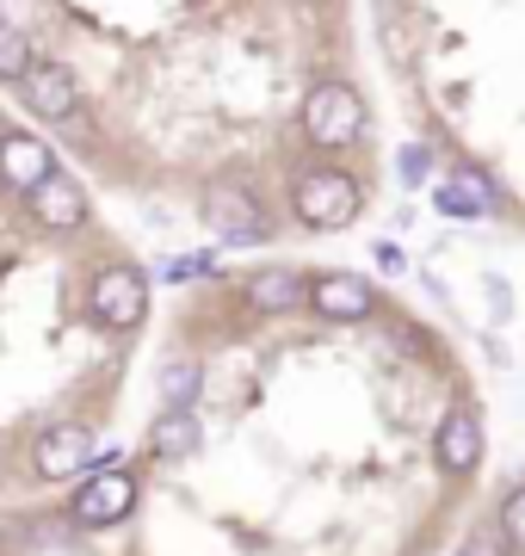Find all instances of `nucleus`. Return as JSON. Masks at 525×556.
Instances as JSON below:
<instances>
[{
	"mask_svg": "<svg viewBox=\"0 0 525 556\" xmlns=\"http://www.w3.org/2000/svg\"><path fill=\"white\" fill-rule=\"evenodd\" d=\"M291 211L309 229H346L364 211V186L334 161H309V167L291 174Z\"/></svg>",
	"mask_w": 525,
	"mask_h": 556,
	"instance_id": "1",
	"label": "nucleus"
},
{
	"mask_svg": "<svg viewBox=\"0 0 525 556\" xmlns=\"http://www.w3.org/2000/svg\"><path fill=\"white\" fill-rule=\"evenodd\" d=\"M371 130V112L364 100L346 87V80H316L304 100V137L316 149H346V142H359Z\"/></svg>",
	"mask_w": 525,
	"mask_h": 556,
	"instance_id": "2",
	"label": "nucleus"
},
{
	"mask_svg": "<svg viewBox=\"0 0 525 556\" xmlns=\"http://www.w3.org/2000/svg\"><path fill=\"white\" fill-rule=\"evenodd\" d=\"M87 316L100 328H118V334L142 328V316H149V278L137 266H100L93 285H87Z\"/></svg>",
	"mask_w": 525,
	"mask_h": 556,
	"instance_id": "3",
	"label": "nucleus"
},
{
	"mask_svg": "<svg viewBox=\"0 0 525 556\" xmlns=\"http://www.w3.org/2000/svg\"><path fill=\"white\" fill-rule=\"evenodd\" d=\"M204 223L222 236V248H254V241L272 236V223H266L260 199H254L247 186H235V179H222V186H210V192H204Z\"/></svg>",
	"mask_w": 525,
	"mask_h": 556,
	"instance_id": "4",
	"label": "nucleus"
},
{
	"mask_svg": "<svg viewBox=\"0 0 525 556\" xmlns=\"http://www.w3.org/2000/svg\"><path fill=\"white\" fill-rule=\"evenodd\" d=\"M81 470H93V439H87V427L56 420V427H43L31 439V477L56 482V477H81Z\"/></svg>",
	"mask_w": 525,
	"mask_h": 556,
	"instance_id": "5",
	"label": "nucleus"
},
{
	"mask_svg": "<svg viewBox=\"0 0 525 556\" xmlns=\"http://www.w3.org/2000/svg\"><path fill=\"white\" fill-rule=\"evenodd\" d=\"M68 514L81 519V526H118V519L137 514V477H124V470H100V477H87L68 501Z\"/></svg>",
	"mask_w": 525,
	"mask_h": 556,
	"instance_id": "6",
	"label": "nucleus"
},
{
	"mask_svg": "<svg viewBox=\"0 0 525 556\" xmlns=\"http://www.w3.org/2000/svg\"><path fill=\"white\" fill-rule=\"evenodd\" d=\"M433 211L439 217H488V211H501V186L483 167H451L433 186Z\"/></svg>",
	"mask_w": 525,
	"mask_h": 556,
	"instance_id": "7",
	"label": "nucleus"
},
{
	"mask_svg": "<svg viewBox=\"0 0 525 556\" xmlns=\"http://www.w3.org/2000/svg\"><path fill=\"white\" fill-rule=\"evenodd\" d=\"M433 457H439L445 477H470L483 464V420H476V408H445L439 433H433Z\"/></svg>",
	"mask_w": 525,
	"mask_h": 556,
	"instance_id": "8",
	"label": "nucleus"
},
{
	"mask_svg": "<svg viewBox=\"0 0 525 556\" xmlns=\"http://www.w3.org/2000/svg\"><path fill=\"white\" fill-rule=\"evenodd\" d=\"M309 309L322 321H359L377 309V291H371V278L359 273H322L309 285Z\"/></svg>",
	"mask_w": 525,
	"mask_h": 556,
	"instance_id": "9",
	"label": "nucleus"
},
{
	"mask_svg": "<svg viewBox=\"0 0 525 556\" xmlns=\"http://www.w3.org/2000/svg\"><path fill=\"white\" fill-rule=\"evenodd\" d=\"M20 100L31 105L38 118L68 124L75 118V105H81V93H75V75H68L62 62H31V75L20 80Z\"/></svg>",
	"mask_w": 525,
	"mask_h": 556,
	"instance_id": "10",
	"label": "nucleus"
},
{
	"mask_svg": "<svg viewBox=\"0 0 525 556\" xmlns=\"http://www.w3.org/2000/svg\"><path fill=\"white\" fill-rule=\"evenodd\" d=\"M25 204H31V217H38L43 229H62V236L87 229V192L68 174H50L38 192H25Z\"/></svg>",
	"mask_w": 525,
	"mask_h": 556,
	"instance_id": "11",
	"label": "nucleus"
},
{
	"mask_svg": "<svg viewBox=\"0 0 525 556\" xmlns=\"http://www.w3.org/2000/svg\"><path fill=\"white\" fill-rule=\"evenodd\" d=\"M50 174H56V155H50L38 137H20V130L0 137V179H7L13 192H38Z\"/></svg>",
	"mask_w": 525,
	"mask_h": 556,
	"instance_id": "12",
	"label": "nucleus"
},
{
	"mask_svg": "<svg viewBox=\"0 0 525 556\" xmlns=\"http://www.w3.org/2000/svg\"><path fill=\"white\" fill-rule=\"evenodd\" d=\"M247 303L266 309V316H284V309H304L309 303V285H304V273H291V266H266V273L247 278Z\"/></svg>",
	"mask_w": 525,
	"mask_h": 556,
	"instance_id": "13",
	"label": "nucleus"
},
{
	"mask_svg": "<svg viewBox=\"0 0 525 556\" xmlns=\"http://www.w3.org/2000/svg\"><path fill=\"white\" fill-rule=\"evenodd\" d=\"M204 445V427L192 408H180V415H162L155 427H149V452L155 457H192Z\"/></svg>",
	"mask_w": 525,
	"mask_h": 556,
	"instance_id": "14",
	"label": "nucleus"
},
{
	"mask_svg": "<svg viewBox=\"0 0 525 556\" xmlns=\"http://www.w3.org/2000/svg\"><path fill=\"white\" fill-rule=\"evenodd\" d=\"M199 390H204V371L192 365V358H174V365L162 371V402H167V415L192 408V402H199Z\"/></svg>",
	"mask_w": 525,
	"mask_h": 556,
	"instance_id": "15",
	"label": "nucleus"
},
{
	"mask_svg": "<svg viewBox=\"0 0 525 556\" xmlns=\"http://www.w3.org/2000/svg\"><path fill=\"white\" fill-rule=\"evenodd\" d=\"M31 38H25L20 25L13 20H0V80H13V87H20L25 75H31Z\"/></svg>",
	"mask_w": 525,
	"mask_h": 556,
	"instance_id": "16",
	"label": "nucleus"
},
{
	"mask_svg": "<svg viewBox=\"0 0 525 556\" xmlns=\"http://www.w3.org/2000/svg\"><path fill=\"white\" fill-rule=\"evenodd\" d=\"M210 273H217V254H180L155 266V278H167V285H192V278H210Z\"/></svg>",
	"mask_w": 525,
	"mask_h": 556,
	"instance_id": "17",
	"label": "nucleus"
},
{
	"mask_svg": "<svg viewBox=\"0 0 525 556\" xmlns=\"http://www.w3.org/2000/svg\"><path fill=\"white\" fill-rule=\"evenodd\" d=\"M396 174H402V186H426V174H433V149H426V142H402Z\"/></svg>",
	"mask_w": 525,
	"mask_h": 556,
	"instance_id": "18",
	"label": "nucleus"
},
{
	"mask_svg": "<svg viewBox=\"0 0 525 556\" xmlns=\"http://www.w3.org/2000/svg\"><path fill=\"white\" fill-rule=\"evenodd\" d=\"M495 526L507 532V544H520V551H525V482L501 501V519H495Z\"/></svg>",
	"mask_w": 525,
	"mask_h": 556,
	"instance_id": "19",
	"label": "nucleus"
},
{
	"mask_svg": "<svg viewBox=\"0 0 525 556\" xmlns=\"http://www.w3.org/2000/svg\"><path fill=\"white\" fill-rule=\"evenodd\" d=\"M377 266H384V273H408V254L384 241V248H377Z\"/></svg>",
	"mask_w": 525,
	"mask_h": 556,
	"instance_id": "20",
	"label": "nucleus"
},
{
	"mask_svg": "<svg viewBox=\"0 0 525 556\" xmlns=\"http://www.w3.org/2000/svg\"><path fill=\"white\" fill-rule=\"evenodd\" d=\"M458 556H507V551H501V544H495V538H470V544H464V551H458Z\"/></svg>",
	"mask_w": 525,
	"mask_h": 556,
	"instance_id": "21",
	"label": "nucleus"
}]
</instances>
